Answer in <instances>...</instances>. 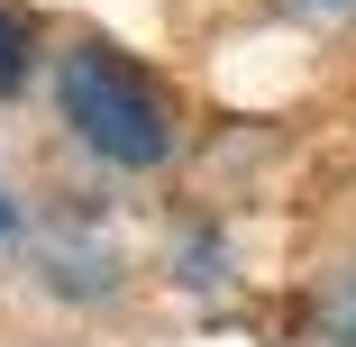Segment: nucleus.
<instances>
[{
  "instance_id": "obj_1",
  "label": "nucleus",
  "mask_w": 356,
  "mask_h": 347,
  "mask_svg": "<svg viewBox=\"0 0 356 347\" xmlns=\"http://www.w3.org/2000/svg\"><path fill=\"white\" fill-rule=\"evenodd\" d=\"M55 110L74 128V147L119 165V174H156L174 147H183V119H174V92L147 74L137 55L83 37L55 55Z\"/></svg>"
},
{
  "instance_id": "obj_2",
  "label": "nucleus",
  "mask_w": 356,
  "mask_h": 347,
  "mask_svg": "<svg viewBox=\"0 0 356 347\" xmlns=\"http://www.w3.org/2000/svg\"><path fill=\"white\" fill-rule=\"evenodd\" d=\"M37 83V19L19 0H0V101H19Z\"/></svg>"
},
{
  "instance_id": "obj_3",
  "label": "nucleus",
  "mask_w": 356,
  "mask_h": 347,
  "mask_svg": "<svg viewBox=\"0 0 356 347\" xmlns=\"http://www.w3.org/2000/svg\"><path fill=\"white\" fill-rule=\"evenodd\" d=\"M311 320H320V338H329V347H356V265H338L329 284H320Z\"/></svg>"
},
{
  "instance_id": "obj_4",
  "label": "nucleus",
  "mask_w": 356,
  "mask_h": 347,
  "mask_svg": "<svg viewBox=\"0 0 356 347\" xmlns=\"http://www.w3.org/2000/svg\"><path fill=\"white\" fill-rule=\"evenodd\" d=\"M283 10H293V19H320V28H347L356 0H283Z\"/></svg>"
},
{
  "instance_id": "obj_5",
  "label": "nucleus",
  "mask_w": 356,
  "mask_h": 347,
  "mask_svg": "<svg viewBox=\"0 0 356 347\" xmlns=\"http://www.w3.org/2000/svg\"><path fill=\"white\" fill-rule=\"evenodd\" d=\"M10 238H19V201L0 192V247H10Z\"/></svg>"
}]
</instances>
